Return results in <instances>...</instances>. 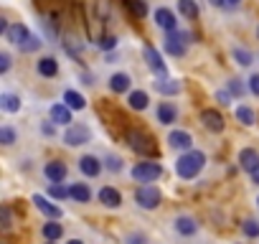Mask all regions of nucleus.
Here are the masks:
<instances>
[{"instance_id": "39", "label": "nucleus", "mask_w": 259, "mask_h": 244, "mask_svg": "<svg viewBox=\"0 0 259 244\" xmlns=\"http://www.w3.org/2000/svg\"><path fill=\"white\" fill-rule=\"evenodd\" d=\"M0 226H3V231H11V226H13V219H11V209L8 206H0Z\"/></svg>"}, {"instance_id": "4", "label": "nucleus", "mask_w": 259, "mask_h": 244, "mask_svg": "<svg viewBox=\"0 0 259 244\" xmlns=\"http://www.w3.org/2000/svg\"><path fill=\"white\" fill-rule=\"evenodd\" d=\"M160 176H163V166L155 163V160H143V163H135V168H133V178L143 186L158 181Z\"/></svg>"}, {"instance_id": "7", "label": "nucleus", "mask_w": 259, "mask_h": 244, "mask_svg": "<svg viewBox=\"0 0 259 244\" xmlns=\"http://www.w3.org/2000/svg\"><path fill=\"white\" fill-rule=\"evenodd\" d=\"M64 145H69V148H79V145H87V143H92V130L87 128V125H71V128H66V133H64Z\"/></svg>"}, {"instance_id": "41", "label": "nucleus", "mask_w": 259, "mask_h": 244, "mask_svg": "<svg viewBox=\"0 0 259 244\" xmlns=\"http://www.w3.org/2000/svg\"><path fill=\"white\" fill-rule=\"evenodd\" d=\"M216 99H219V102H221L224 107H229L234 97H231V92H229V89H219V92H216Z\"/></svg>"}, {"instance_id": "50", "label": "nucleus", "mask_w": 259, "mask_h": 244, "mask_svg": "<svg viewBox=\"0 0 259 244\" xmlns=\"http://www.w3.org/2000/svg\"><path fill=\"white\" fill-rule=\"evenodd\" d=\"M256 38H259V26H256Z\"/></svg>"}, {"instance_id": "40", "label": "nucleus", "mask_w": 259, "mask_h": 244, "mask_svg": "<svg viewBox=\"0 0 259 244\" xmlns=\"http://www.w3.org/2000/svg\"><path fill=\"white\" fill-rule=\"evenodd\" d=\"M124 244H148V236L143 231H133V234L124 236Z\"/></svg>"}, {"instance_id": "23", "label": "nucleus", "mask_w": 259, "mask_h": 244, "mask_svg": "<svg viewBox=\"0 0 259 244\" xmlns=\"http://www.w3.org/2000/svg\"><path fill=\"white\" fill-rule=\"evenodd\" d=\"M127 104H130V109H148V104H150V97H148V92H143V89H135V92H130L127 94Z\"/></svg>"}, {"instance_id": "38", "label": "nucleus", "mask_w": 259, "mask_h": 244, "mask_svg": "<svg viewBox=\"0 0 259 244\" xmlns=\"http://www.w3.org/2000/svg\"><path fill=\"white\" fill-rule=\"evenodd\" d=\"M0 143L8 145V148L16 143V130H13L11 125H3V128H0Z\"/></svg>"}, {"instance_id": "24", "label": "nucleus", "mask_w": 259, "mask_h": 244, "mask_svg": "<svg viewBox=\"0 0 259 244\" xmlns=\"http://www.w3.org/2000/svg\"><path fill=\"white\" fill-rule=\"evenodd\" d=\"M21 97L18 94H11V92H6V94H0V107H3V112H8V114H16V112H21Z\"/></svg>"}, {"instance_id": "48", "label": "nucleus", "mask_w": 259, "mask_h": 244, "mask_svg": "<svg viewBox=\"0 0 259 244\" xmlns=\"http://www.w3.org/2000/svg\"><path fill=\"white\" fill-rule=\"evenodd\" d=\"M208 3H211V6H216V8H219V6H224V3H226V0H208Z\"/></svg>"}, {"instance_id": "12", "label": "nucleus", "mask_w": 259, "mask_h": 244, "mask_svg": "<svg viewBox=\"0 0 259 244\" xmlns=\"http://www.w3.org/2000/svg\"><path fill=\"white\" fill-rule=\"evenodd\" d=\"M49 117H51V122H54V125H59V128H71V109H69L64 102H59V104H51V109H49Z\"/></svg>"}, {"instance_id": "1", "label": "nucleus", "mask_w": 259, "mask_h": 244, "mask_svg": "<svg viewBox=\"0 0 259 244\" xmlns=\"http://www.w3.org/2000/svg\"><path fill=\"white\" fill-rule=\"evenodd\" d=\"M203 166H206V153L191 150V153H183V155L176 160V173H178V178L191 181V178H196V176L203 171Z\"/></svg>"}, {"instance_id": "13", "label": "nucleus", "mask_w": 259, "mask_h": 244, "mask_svg": "<svg viewBox=\"0 0 259 244\" xmlns=\"http://www.w3.org/2000/svg\"><path fill=\"white\" fill-rule=\"evenodd\" d=\"M31 36H33V33L28 31L26 23H11V28H8V33H6V41L13 44V46H23Z\"/></svg>"}, {"instance_id": "26", "label": "nucleus", "mask_w": 259, "mask_h": 244, "mask_svg": "<svg viewBox=\"0 0 259 244\" xmlns=\"http://www.w3.org/2000/svg\"><path fill=\"white\" fill-rule=\"evenodd\" d=\"M64 104H66L69 109H84V107H87V99H84V94H79V92H74V89H66V92H64Z\"/></svg>"}, {"instance_id": "22", "label": "nucleus", "mask_w": 259, "mask_h": 244, "mask_svg": "<svg viewBox=\"0 0 259 244\" xmlns=\"http://www.w3.org/2000/svg\"><path fill=\"white\" fill-rule=\"evenodd\" d=\"M130 87H133V79H130V74H112L109 76V89L114 94H122V92H130Z\"/></svg>"}, {"instance_id": "25", "label": "nucleus", "mask_w": 259, "mask_h": 244, "mask_svg": "<svg viewBox=\"0 0 259 244\" xmlns=\"http://www.w3.org/2000/svg\"><path fill=\"white\" fill-rule=\"evenodd\" d=\"M41 234H44L46 241H59V239L64 236V226H61L59 221H46V224L41 226Z\"/></svg>"}, {"instance_id": "36", "label": "nucleus", "mask_w": 259, "mask_h": 244, "mask_svg": "<svg viewBox=\"0 0 259 244\" xmlns=\"http://www.w3.org/2000/svg\"><path fill=\"white\" fill-rule=\"evenodd\" d=\"M241 231H244L246 236L256 239V236H259V221H256V219H244V221H241Z\"/></svg>"}, {"instance_id": "30", "label": "nucleus", "mask_w": 259, "mask_h": 244, "mask_svg": "<svg viewBox=\"0 0 259 244\" xmlns=\"http://www.w3.org/2000/svg\"><path fill=\"white\" fill-rule=\"evenodd\" d=\"M231 56H234V59H236V64H239V66H244V69L254 64V54H251L249 49H234V51H231Z\"/></svg>"}, {"instance_id": "51", "label": "nucleus", "mask_w": 259, "mask_h": 244, "mask_svg": "<svg viewBox=\"0 0 259 244\" xmlns=\"http://www.w3.org/2000/svg\"><path fill=\"white\" fill-rule=\"evenodd\" d=\"M256 206H259V198H256Z\"/></svg>"}, {"instance_id": "11", "label": "nucleus", "mask_w": 259, "mask_h": 244, "mask_svg": "<svg viewBox=\"0 0 259 244\" xmlns=\"http://www.w3.org/2000/svg\"><path fill=\"white\" fill-rule=\"evenodd\" d=\"M31 201H33V206H36V209H38L41 214H46V216H49L51 221H56V219H61V206H56V204H54L51 198H46V196H41V193H36V196H33Z\"/></svg>"}, {"instance_id": "6", "label": "nucleus", "mask_w": 259, "mask_h": 244, "mask_svg": "<svg viewBox=\"0 0 259 244\" xmlns=\"http://www.w3.org/2000/svg\"><path fill=\"white\" fill-rule=\"evenodd\" d=\"M143 59H145L148 69H150L153 74H158V79H165V76H168V66H165V61H163V56H160V51H158L155 46L145 44V46H143Z\"/></svg>"}, {"instance_id": "42", "label": "nucleus", "mask_w": 259, "mask_h": 244, "mask_svg": "<svg viewBox=\"0 0 259 244\" xmlns=\"http://www.w3.org/2000/svg\"><path fill=\"white\" fill-rule=\"evenodd\" d=\"M11 69V54L8 51H0V74H6Z\"/></svg>"}, {"instance_id": "18", "label": "nucleus", "mask_w": 259, "mask_h": 244, "mask_svg": "<svg viewBox=\"0 0 259 244\" xmlns=\"http://www.w3.org/2000/svg\"><path fill=\"white\" fill-rule=\"evenodd\" d=\"M155 114H158V122H160V125H173V122L178 119V107H176L173 102H160Z\"/></svg>"}, {"instance_id": "16", "label": "nucleus", "mask_w": 259, "mask_h": 244, "mask_svg": "<svg viewBox=\"0 0 259 244\" xmlns=\"http://www.w3.org/2000/svg\"><path fill=\"white\" fill-rule=\"evenodd\" d=\"M153 87H155V92H160L163 97H176V94H181V92H183V82H178V79H170V76L153 82Z\"/></svg>"}, {"instance_id": "34", "label": "nucleus", "mask_w": 259, "mask_h": 244, "mask_svg": "<svg viewBox=\"0 0 259 244\" xmlns=\"http://www.w3.org/2000/svg\"><path fill=\"white\" fill-rule=\"evenodd\" d=\"M102 163H104V168H107V171H112V173H119V171H122V166H124V163H122V158H119V155H112V153H109V155H104V158H102Z\"/></svg>"}, {"instance_id": "44", "label": "nucleus", "mask_w": 259, "mask_h": 244, "mask_svg": "<svg viewBox=\"0 0 259 244\" xmlns=\"http://www.w3.org/2000/svg\"><path fill=\"white\" fill-rule=\"evenodd\" d=\"M41 133H44L46 138H51V135L56 133V130H54V122H51V119H49V122H44V125H41Z\"/></svg>"}, {"instance_id": "33", "label": "nucleus", "mask_w": 259, "mask_h": 244, "mask_svg": "<svg viewBox=\"0 0 259 244\" xmlns=\"http://www.w3.org/2000/svg\"><path fill=\"white\" fill-rule=\"evenodd\" d=\"M41 46H44V38H41V36H31V38H28L23 46H18V49H21V54H36Z\"/></svg>"}, {"instance_id": "5", "label": "nucleus", "mask_w": 259, "mask_h": 244, "mask_svg": "<svg viewBox=\"0 0 259 244\" xmlns=\"http://www.w3.org/2000/svg\"><path fill=\"white\" fill-rule=\"evenodd\" d=\"M135 201H138V206H140V209L153 211V209H158V206H160L163 193H160V188H158V186L148 183V186H140V188L135 191Z\"/></svg>"}, {"instance_id": "29", "label": "nucleus", "mask_w": 259, "mask_h": 244, "mask_svg": "<svg viewBox=\"0 0 259 244\" xmlns=\"http://www.w3.org/2000/svg\"><path fill=\"white\" fill-rule=\"evenodd\" d=\"M178 11H181L183 18H188V21H196V18H198V6L193 3V0H178Z\"/></svg>"}, {"instance_id": "28", "label": "nucleus", "mask_w": 259, "mask_h": 244, "mask_svg": "<svg viewBox=\"0 0 259 244\" xmlns=\"http://www.w3.org/2000/svg\"><path fill=\"white\" fill-rule=\"evenodd\" d=\"M69 193H71V198L79 201V204H89V198H92V191H89L87 183H71Z\"/></svg>"}, {"instance_id": "27", "label": "nucleus", "mask_w": 259, "mask_h": 244, "mask_svg": "<svg viewBox=\"0 0 259 244\" xmlns=\"http://www.w3.org/2000/svg\"><path fill=\"white\" fill-rule=\"evenodd\" d=\"M236 119L241 122L244 128H251L254 122H256V114H254V109H251L249 104H239V107H236Z\"/></svg>"}, {"instance_id": "47", "label": "nucleus", "mask_w": 259, "mask_h": 244, "mask_svg": "<svg viewBox=\"0 0 259 244\" xmlns=\"http://www.w3.org/2000/svg\"><path fill=\"white\" fill-rule=\"evenodd\" d=\"M251 183H254V186H259V171H256V173H251Z\"/></svg>"}, {"instance_id": "19", "label": "nucleus", "mask_w": 259, "mask_h": 244, "mask_svg": "<svg viewBox=\"0 0 259 244\" xmlns=\"http://www.w3.org/2000/svg\"><path fill=\"white\" fill-rule=\"evenodd\" d=\"M44 176L51 181V183H61L66 178V166L61 160H49L46 168H44Z\"/></svg>"}, {"instance_id": "46", "label": "nucleus", "mask_w": 259, "mask_h": 244, "mask_svg": "<svg viewBox=\"0 0 259 244\" xmlns=\"http://www.w3.org/2000/svg\"><path fill=\"white\" fill-rule=\"evenodd\" d=\"M239 3H241V0H226V6H229V8H236Z\"/></svg>"}, {"instance_id": "52", "label": "nucleus", "mask_w": 259, "mask_h": 244, "mask_svg": "<svg viewBox=\"0 0 259 244\" xmlns=\"http://www.w3.org/2000/svg\"><path fill=\"white\" fill-rule=\"evenodd\" d=\"M49 244H54V241H49Z\"/></svg>"}, {"instance_id": "31", "label": "nucleus", "mask_w": 259, "mask_h": 244, "mask_svg": "<svg viewBox=\"0 0 259 244\" xmlns=\"http://www.w3.org/2000/svg\"><path fill=\"white\" fill-rule=\"evenodd\" d=\"M49 196H51L54 201H66V198H71V193H69V188H66L64 183H51V186H49Z\"/></svg>"}, {"instance_id": "15", "label": "nucleus", "mask_w": 259, "mask_h": 244, "mask_svg": "<svg viewBox=\"0 0 259 244\" xmlns=\"http://www.w3.org/2000/svg\"><path fill=\"white\" fill-rule=\"evenodd\" d=\"M155 23H158V28H163L165 33L178 31V21H176V13H173L170 8H158V11H155Z\"/></svg>"}, {"instance_id": "17", "label": "nucleus", "mask_w": 259, "mask_h": 244, "mask_svg": "<svg viewBox=\"0 0 259 244\" xmlns=\"http://www.w3.org/2000/svg\"><path fill=\"white\" fill-rule=\"evenodd\" d=\"M97 198H99V204H104L107 209H117V206H122V193H119L117 188H112V186L99 188Z\"/></svg>"}, {"instance_id": "21", "label": "nucleus", "mask_w": 259, "mask_h": 244, "mask_svg": "<svg viewBox=\"0 0 259 244\" xmlns=\"http://www.w3.org/2000/svg\"><path fill=\"white\" fill-rule=\"evenodd\" d=\"M176 231L181 236H193V234H198V224H196L193 216H178L176 219Z\"/></svg>"}, {"instance_id": "9", "label": "nucleus", "mask_w": 259, "mask_h": 244, "mask_svg": "<svg viewBox=\"0 0 259 244\" xmlns=\"http://www.w3.org/2000/svg\"><path fill=\"white\" fill-rule=\"evenodd\" d=\"M201 122H203V128L208 130V133H224V128H226V119H224V114L219 112V109H201Z\"/></svg>"}, {"instance_id": "45", "label": "nucleus", "mask_w": 259, "mask_h": 244, "mask_svg": "<svg viewBox=\"0 0 259 244\" xmlns=\"http://www.w3.org/2000/svg\"><path fill=\"white\" fill-rule=\"evenodd\" d=\"M104 61H107V64H114V61H117V54H107Z\"/></svg>"}, {"instance_id": "49", "label": "nucleus", "mask_w": 259, "mask_h": 244, "mask_svg": "<svg viewBox=\"0 0 259 244\" xmlns=\"http://www.w3.org/2000/svg\"><path fill=\"white\" fill-rule=\"evenodd\" d=\"M66 244H84V241H81V239H69Z\"/></svg>"}, {"instance_id": "8", "label": "nucleus", "mask_w": 259, "mask_h": 244, "mask_svg": "<svg viewBox=\"0 0 259 244\" xmlns=\"http://www.w3.org/2000/svg\"><path fill=\"white\" fill-rule=\"evenodd\" d=\"M165 143H168V148L181 150V155L193 150V135H191L188 130H173V133L168 135V140H165Z\"/></svg>"}, {"instance_id": "3", "label": "nucleus", "mask_w": 259, "mask_h": 244, "mask_svg": "<svg viewBox=\"0 0 259 244\" xmlns=\"http://www.w3.org/2000/svg\"><path fill=\"white\" fill-rule=\"evenodd\" d=\"M124 143L133 148L135 153H143V155H155V145H153V138L143 130H127L124 133Z\"/></svg>"}, {"instance_id": "37", "label": "nucleus", "mask_w": 259, "mask_h": 244, "mask_svg": "<svg viewBox=\"0 0 259 244\" xmlns=\"http://www.w3.org/2000/svg\"><path fill=\"white\" fill-rule=\"evenodd\" d=\"M130 11H133L135 18H145L148 16V3L145 0H130Z\"/></svg>"}, {"instance_id": "35", "label": "nucleus", "mask_w": 259, "mask_h": 244, "mask_svg": "<svg viewBox=\"0 0 259 244\" xmlns=\"http://www.w3.org/2000/svg\"><path fill=\"white\" fill-rule=\"evenodd\" d=\"M226 89L231 92V97H244V94H246V84H244L241 79H236V76H234V79H229Z\"/></svg>"}, {"instance_id": "10", "label": "nucleus", "mask_w": 259, "mask_h": 244, "mask_svg": "<svg viewBox=\"0 0 259 244\" xmlns=\"http://www.w3.org/2000/svg\"><path fill=\"white\" fill-rule=\"evenodd\" d=\"M239 168L244 171V173H256L259 171V150H254V148H244V150H239Z\"/></svg>"}, {"instance_id": "14", "label": "nucleus", "mask_w": 259, "mask_h": 244, "mask_svg": "<svg viewBox=\"0 0 259 244\" xmlns=\"http://www.w3.org/2000/svg\"><path fill=\"white\" fill-rule=\"evenodd\" d=\"M102 168H104V163H102L97 155H81V158H79V171H81L87 178H97V176L102 173Z\"/></svg>"}, {"instance_id": "43", "label": "nucleus", "mask_w": 259, "mask_h": 244, "mask_svg": "<svg viewBox=\"0 0 259 244\" xmlns=\"http://www.w3.org/2000/svg\"><path fill=\"white\" fill-rule=\"evenodd\" d=\"M249 92H251L254 97H259V74H251V76H249Z\"/></svg>"}, {"instance_id": "20", "label": "nucleus", "mask_w": 259, "mask_h": 244, "mask_svg": "<svg viewBox=\"0 0 259 244\" xmlns=\"http://www.w3.org/2000/svg\"><path fill=\"white\" fill-rule=\"evenodd\" d=\"M36 71H38L41 76H46V79H54V76L59 74V61H56L54 56H41L38 64H36Z\"/></svg>"}, {"instance_id": "32", "label": "nucleus", "mask_w": 259, "mask_h": 244, "mask_svg": "<svg viewBox=\"0 0 259 244\" xmlns=\"http://www.w3.org/2000/svg\"><path fill=\"white\" fill-rule=\"evenodd\" d=\"M97 46H99V51H107V54H112V51L117 49V36H112V33H107V36H99Z\"/></svg>"}, {"instance_id": "2", "label": "nucleus", "mask_w": 259, "mask_h": 244, "mask_svg": "<svg viewBox=\"0 0 259 244\" xmlns=\"http://www.w3.org/2000/svg\"><path fill=\"white\" fill-rule=\"evenodd\" d=\"M191 33L188 31H170V33H165V38H163V46H165V51L170 54V56H186V51H188V46H191Z\"/></svg>"}]
</instances>
